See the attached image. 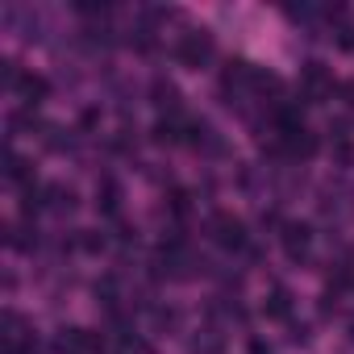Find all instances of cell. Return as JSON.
Listing matches in <instances>:
<instances>
[{"label":"cell","mask_w":354,"mask_h":354,"mask_svg":"<svg viewBox=\"0 0 354 354\" xmlns=\"http://www.w3.org/2000/svg\"><path fill=\"white\" fill-rule=\"evenodd\" d=\"M46 205H50L55 213H71V209H75V192L63 188V184H50V188H46Z\"/></svg>","instance_id":"12"},{"label":"cell","mask_w":354,"mask_h":354,"mask_svg":"<svg viewBox=\"0 0 354 354\" xmlns=\"http://www.w3.org/2000/svg\"><path fill=\"white\" fill-rule=\"evenodd\" d=\"M59 354H104V337L92 329H63L55 342Z\"/></svg>","instance_id":"4"},{"label":"cell","mask_w":354,"mask_h":354,"mask_svg":"<svg viewBox=\"0 0 354 354\" xmlns=\"http://www.w3.org/2000/svg\"><path fill=\"white\" fill-rule=\"evenodd\" d=\"M188 354H225V337L217 329H196L188 337Z\"/></svg>","instance_id":"7"},{"label":"cell","mask_w":354,"mask_h":354,"mask_svg":"<svg viewBox=\"0 0 354 354\" xmlns=\"http://www.w3.org/2000/svg\"><path fill=\"white\" fill-rule=\"evenodd\" d=\"M5 180H13V184H26V188H30V180H34L30 158H21L17 150H9V154H5Z\"/></svg>","instance_id":"10"},{"label":"cell","mask_w":354,"mask_h":354,"mask_svg":"<svg viewBox=\"0 0 354 354\" xmlns=\"http://www.w3.org/2000/svg\"><path fill=\"white\" fill-rule=\"evenodd\" d=\"M342 96H346V104L354 109V84H342Z\"/></svg>","instance_id":"18"},{"label":"cell","mask_w":354,"mask_h":354,"mask_svg":"<svg viewBox=\"0 0 354 354\" xmlns=\"http://www.w3.org/2000/svg\"><path fill=\"white\" fill-rule=\"evenodd\" d=\"M209 238H213L221 250H242V246H246V221L234 217V213H217L213 225H209Z\"/></svg>","instance_id":"2"},{"label":"cell","mask_w":354,"mask_h":354,"mask_svg":"<svg viewBox=\"0 0 354 354\" xmlns=\"http://www.w3.org/2000/svg\"><path fill=\"white\" fill-rule=\"evenodd\" d=\"M80 246L96 254V250H104V234H96V230H84V238H80Z\"/></svg>","instance_id":"15"},{"label":"cell","mask_w":354,"mask_h":354,"mask_svg":"<svg viewBox=\"0 0 354 354\" xmlns=\"http://www.w3.org/2000/svg\"><path fill=\"white\" fill-rule=\"evenodd\" d=\"M350 342H354V325H350Z\"/></svg>","instance_id":"19"},{"label":"cell","mask_w":354,"mask_h":354,"mask_svg":"<svg viewBox=\"0 0 354 354\" xmlns=\"http://www.w3.org/2000/svg\"><path fill=\"white\" fill-rule=\"evenodd\" d=\"M250 354H275V350H271L263 337H254V342H250Z\"/></svg>","instance_id":"17"},{"label":"cell","mask_w":354,"mask_h":354,"mask_svg":"<svg viewBox=\"0 0 354 354\" xmlns=\"http://www.w3.org/2000/svg\"><path fill=\"white\" fill-rule=\"evenodd\" d=\"M300 92H304L308 104H321L333 92V75L325 71V63H304L300 67Z\"/></svg>","instance_id":"3"},{"label":"cell","mask_w":354,"mask_h":354,"mask_svg":"<svg viewBox=\"0 0 354 354\" xmlns=\"http://www.w3.org/2000/svg\"><path fill=\"white\" fill-rule=\"evenodd\" d=\"M117 354H154V346L142 342V337H125V342L117 346Z\"/></svg>","instance_id":"14"},{"label":"cell","mask_w":354,"mask_h":354,"mask_svg":"<svg viewBox=\"0 0 354 354\" xmlns=\"http://www.w3.org/2000/svg\"><path fill=\"white\" fill-rule=\"evenodd\" d=\"M279 238H283V250H288V259H296V263H300V259L308 254V246H313V230H308L304 221H288Z\"/></svg>","instance_id":"6"},{"label":"cell","mask_w":354,"mask_h":354,"mask_svg":"<svg viewBox=\"0 0 354 354\" xmlns=\"http://www.w3.org/2000/svg\"><path fill=\"white\" fill-rule=\"evenodd\" d=\"M96 209L109 213V217L121 213V184H117V180H104V184L96 188Z\"/></svg>","instance_id":"9"},{"label":"cell","mask_w":354,"mask_h":354,"mask_svg":"<svg viewBox=\"0 0 354 354\" xmlns=\"http://www.w3.org/2000/svg\"><path fill=\"white\" fill-rule=\"evenodd\" d=\"M333 42H337V50L354 55V21H342V26L333 30Z\"/></svg>","instance_id":"13"},{"label":"cell","mask_w":354,"mask_h":354,"mask_svg":"<svg viewBox=\"0 0 354 354\" xmlns=\"http://www.w3.org/2000/svg\"><path fill=\"white\" fill-rule=\"evenodd\" d=\"M263 313H267V317H275V321H288V317H292V292H288L283 283H279V288H271V292H267Z\"/></svg>","instance_id":"8"},{"label":"cell","mask_w":354,"mask_h":354,"mask_svg":"<svg viewBox=\"0 0 354 354\" xmlns=\"http://www.w3.org/2000/svg\"><path fill=\"white\" fill-rule=\"evenodd\" d=\"M175 59H180L184 67H192V71H201L213 59V34H205V30L184 34L180 42H175Z\"/></svg>","instance_id":"1"},{"label":"cell","mask_w":354,"mask_h":354,"mask_svg":"<svg viewBox=\"0 0 354 354\" xmlns=\"http://www.w3.org/2000/svg\"><path fill=\"white\" fill-rule=\"evenodd\" d=\"M150 96H154V104H158V109H167V113H180V92H175V84H167V80H154V84H150Z\"/></svg>","instance_id":"11"},{"label":"cell","mask_w":354,"mask_h":354,"mask_svg":"<svg viewBox=\"0 0 354 354\" xmlns=\"http://www.w3.org/2000/svg\"><path fill=\"white\" fill-rule=\"evenodd\" d=\"M154 321H158L162 329H171L175 321H180V313H175V308H158V313H154Z\"/></svg>","instance_id":"16"},{"label":"cell","mask_w":354,"mask_h":354,"mask_svg":"<svg viewBox=\"0 0 354 354\" xmlns=\"http://www.w3.org/2000/svg\"><path fill=\"white\" fill-rule=\"evenodd\" d=\"M13 92H17V100H21L26 109H38V104L50 96V80H46V75H34V71H26V75L17 80V88H13Z\"/></svg>","instance_id":"5"}]
</instances>
